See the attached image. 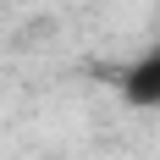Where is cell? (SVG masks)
<instances>
[{
	"label": "cell",
	"mask_w": 160,
	"mask_h": 160,
	"mask_svg": "<svg viewBox=\"0 0 160 160\" xmlns=\"http://www.w3.org/2000/svg\"><path fill=\"white\" fill-rule=\"evenodd\" d=\"M122 99H127L132 111H160V44L144 50V55L122 72Z\"/></svg>",
	"instance_id": "cell-1"
}]
</instances>
